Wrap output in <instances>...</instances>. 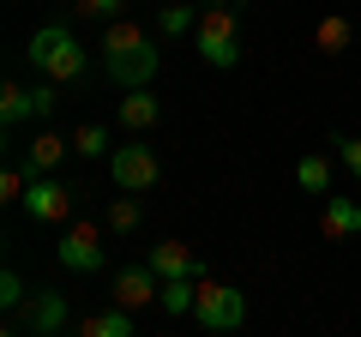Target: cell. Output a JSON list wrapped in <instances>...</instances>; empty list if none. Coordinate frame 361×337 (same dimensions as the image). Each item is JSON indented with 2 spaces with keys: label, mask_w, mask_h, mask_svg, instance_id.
I'll return each mask as SVG.
<instances>
[{
  "label": "cell",
  "mask_w": 361,
  "mask_h": 337,
  "mask_svg": "<svg viewBox=\"0 0 361 337\" xmlns=\"http://www.w3.org/2000/svg\"><path fill=\"white\" fill-rule=\"evenodd\" d=\"M103 61H109V78H115L121 91H145L157 78V37L151 30H139V25H121V18H109V30H103Z\"/></svg>",
  "instance_id": "6da1fadb"
},
{
  "label": "cell",
  "mask_w": 361,
  "mask_h": 337,
  "mask_svg": "<svg viewBox=\"0 0 361 337\" xmlns=\"http://www.w3.org/2000/svg\"><path fill=\"white\" fill-rule=\"evenodd\" d=\"M235 13H241V0H211L205 13H199V30H193L199 61L217 66V73L241 66V30H235Z\"/></svg>",
  "instance_id": "7a4b0ae2"
},
{
  "label": "cell",
  "mask_w": 361,
  "mask_h": 337,
  "mask_svg": "<svg viewBox=\"0 0 361 337\" xmlns=\"http://www.w3.org/2000/svg\"><path fill=\"white\" fill-rule=\"evenodd\" d=\"M25 61L37 66V73H49L54 85H78V78H85V42H78L66 25H42L37 37H30Z\"/></svg>",
  "instance_id": "3957f363"
},
{
  "label": "cell",
  "mask_w": 361,
  "mask_h": 337,
  "mask_svg": "<svg viewBox=\"0 0 361 337\" xmlns=\"http://www.w3.org/2000/svg\"><path fill=\"white\" fill-rule=\"evenodd\" d=\"M193 319H199V331L229 337V331H241V325H247V295H241V289H229V283L199 277V307H193Z\"/></svg>",
  "instance_id": "277c9868"
},
{
  "label": "cell",
  "mask_w": 361,
  "mask_h": 337,
  "mask_svg": "<svg viewBox=\"0 0 361 337\" xmlns=\"http://www.w3.org/2000/svg\"><path fill=\"white\" fill-rule=\"evenodd\" d=\"M109 181L121 187V193H151L157 181H163V163H157V151L151 145H115L109 151Z\"/></svg>",
  "instance_id": "5b68a950"
},
{
  "label": "cell",
  "mask_w": 361,
  "mask_h": 337,
  "mask_svg": "<svg viewBox=\"0 0 361 337\" xmlns=\"http://www.w3.org/2000/svg\"><path fill=\"white\" fill-rule=\"evenodd\" d=\"M25 217H37V223H66L73 217V187L61 181V175H30V187H25Z\"/></svg>",
  "instance_id": "8992f818"
},
{
  "label": "cell",
  "mask_w": 361,
  "mask_h": 337,
  "mask_svg": "<svg viewBox=\"0 0 361 337\" xmlns=\"http://www.w3.org/2000/svg\"><path fill=\"white\" fill-rule=\"evenodd\" d=\"M54 259L66 265V271H103V229L97 223H73V229L61 235V247H54Z\"/></svg>",
  "instance_id": "52a82bcc"
},
{
  "label": "cell",
  "mask_w": 361,
  "mask_h": 337,
  "mask_svg": "<svg viewBox=\"0 0 361 337\" xmlns=\"http://www.w3.org/2000/svg\"><path fill=\"white\" fill-rule=\"evenodd\" d=\"M115 307H127V313H139V307H151V301H163V277L151 271V265H127V271H115Z\"/></svg>",
  "instance_id": "ba28073f"
},
{
  "label": "cell",
  "mask_w": 361,
  "mask_h": 337,
  "mask_svg": "<svg viewBox=\"0 0 361 337\" xmlns=\"http://www.w3.org/2000/svg\"><path fill=\"white\" fill-rule=\"evenodd\" d=\"M66 319H73V313H66V295H61V289H37V295L25 301V325H30L37 337H61Z\"/></svg>",
  "instance_id": "9c48e42d"
},
{
  "label": "cell",
  "mask_w": 361,
  "mask_h": 337,
  "mask_svg": "<svg viewBox=\"0 0 361 337\" xmlns=\"http://www.w3.org/2000/svg\"><path fill=\"white\" fill-rule=\"evenodd\" d=\"M145 265H151L163 283H175V277H199V253H193L187 241H151Z\"/></svg>",
  "instance_id": "30bf717a"
},
{
  "label": "cell",
  "mask_w": 361,
  "mask_h": 337,
  "mask_svg": "<svg viewBox=\"0 0 361 337\" xmlns=\"http://www.w3.org/2000/svg\"><path fill=\"white\" fill-rule=\"evenodd\" d=\"M319 235H325V241H355V235H361V205L349 193H331L325 211H319Z\"/></svg>",
  "instance_id": "8fae6325"
},
{
  "label": "cell",
  "mask_w": 361,
  "mask_h": 337,
  "mask_svg": "<svg viewBox=\"0 0 361 337\" xmlns=\"http://www.w3.org/2000/svg\"><path fill=\"white\" fill-rule=\"evenodd\" d=\"M115 115H121V127H127V133H151L157 121H163V103H157L151 91H127Z\"/></svg>",
  "instance_id": "7c38bea8"
},
{
  "label": "cell",
  "mask_w": 361,
  "mask_h": 337,
  "mask_svg": "<svg viewBox=\"0 0 361 337\" xmlns=\"http://www.w3.org/2000/svg\"><path fill=\"white\" fill-rule=\"evenodd\" d=\"M66 145L73 139H61V133H37V139L25 145V168L30 175H54V163L66 157Z\"/></svg>",
  "instance_id": "4fadbf2b"
},
{
  "label": "cell",
  "mask_w": 361,
  "mask_h": 337,
  "mask_svg": "<svg viewBox=\"0 0 361 337\" xmlns=\"http://www.w3.org/2000/svg\"><path fill=\"white\" fill-rule=\"evenodd\" d=\"M73 337H133V313L127 307H109V313H85L73 325Z\"/></svg>",
  "instance_id": "5bb4252c"
},
{
  "label": "cell",
  "mask_w": 361,
  "mask_h": 337,
  "mask_svg": "<svg viewBox=\"0 0 361 337\" xmlns=\"http://www.w3.org/2000/svg\"><path fill=\"white\" fill-rule=\"evenodd\" d=\"M349 37H355V25H349L343 13H325L319 25H313V49H325V54H343Z\"/></svg>",
  "instance_id": "9a60e30c"
},
{
  "label": "cell",
  "mask_w": 361,
  "mask_h": 337,
  "mask_svg": "<svg viewBox=\"0 0 361 337\" xmlns=\"http://www.w3.org/2000/svg\"><path fill=\"white\" fill-rule=\"evenodd\" d=\"M30 115H37L30 91H25V85H6V91H0V127H6V133H18Z\"/></svg>",
  "instance_id": "2e32d148"
},
{
  "label": "cell",
  "mask_w": 361,
  "mask_h": 337,
  "mask_svg": "<svg viewBox=\"0 0 361 337\" xmlns=\"http://www.w3.org/2000/svg\"><path fill=\"white\" fill-rule=\"evenodd\" d=\"M157 307L169 313V319H180V313L199 307V277H175V283H163V301Z\"/></svg>",
  "instance_id": "e0dca14e"
},
{
  "label": "cell",
  "mask_w": 361,
  "mask_h": 337,
  "mask_svg": "<svg viewBox=\"0 0 361 337\" xmlns=\"http://www.w3.org/2000/svg\"><path fill=\"white\" fill-rule=\"evenodd\" d=\"M295 181L307 187V193H331V157H325V151H307V157L295 163Z\"/></svg>",
  "instance_id": "ac0fdd59"
},
{
  "label": "cell",
  "mask_w": 361,
  "mask_h": 337,
  "mask_svg": "<svg viewBox=\"0 0 361 337\" xmlns=\"http://www.w3.org/2000/svg\"><path fill=\"white\" fill-rule=\"evenodd\" d=\"M139 223H145V205H139L133 193H121L115 205H109V235H133Z\"/></svg>",
  "instance_id": "d6986e66"
},
{
  "label": "cell",
  "mask_w": 361,
  "mask_h": 337,
  "mask_svg": "<svg viewBox=\"0 0 361 337\" xmlns=\"http://www.w3.org/2000/svg\"><path fill=\"white\" fill-rule=\"evenodd\" d=\"M157 30H163V37H193L199 13H193V6H163V13H157Z\"/></svg>",
  "instance_id": "ffe728a7"
},
{
  "label": "cell",
  "mask_w": 361,
  "mask_h": 337,
  "mask_svg": "<svg viewBox=\"0 0 361 337\" xmlns=\"http://www.w3.org/2000/svg\"><path fill=\"white\" fill-rule=\"evenodd\" d=\"M25 301H30L25 277H18L13 265H6V271H0V307H6V313H25Z\"/></svg>",
  "instance_id": "44dd1931"
},
{
  "label": "cell",
  "mask_w": 361,
  "mask_h": 337,
  "mask_svg": "<svg viewBox=\"0 0 361 337\" xmlns=\"http://www.w3.org/2000/svg\"><path fill=\"white\" fill-rule=\"evenodd\" d=\"M73 151H78V157H103V151H109V133H103V127H78V133H73Z\"/></svg>",
  "instance_id": "7402d4cb"
},
{
  "label": "cell",
  "mask_w": 361,
  "mask_h": 337,
  "mask_svg": "<svg viewBox=\"0 0 361 337\" xmlns=\"http://www.w3.org/2000/svg\"><path fill=\"white\" fill-rule=\"evenodd\" d=\"M30 103H37V121H49L54 109H61V85H54V78H49V85H37V91H30Z\"/></svg>",
  "instance_id": "603a6c76"
},
{
  "label": "cell",
  "mask_w": 361,
  "mask_h": 337,
  "mask_svg": "<svg viewBox=\"0 0 361 337\" xmlns=\"http://www.w3.org/2000/svg\"><path fill=\"white\" fill-rule=\"evenodd\" d=\"M331 145H337V157H343V168L361 181V133H355V139H331Z\"/></svg>",
  "instance_id": "cb8c5ba5"
},
{
  "label": "cell",
  "mask_w": 361,
  "mask_h": 337,
  "mask_svg": "<svg viewBox=\"0 0 361 337\" xmlns=\"http://www.w3.org/2000/svg\"><path fill=\"white\" fill-rule=\"evenodd\" d=\"M25 187H30V168H6L0 175V199H25Z\"/></svg>",
  "instance_id": "d4e9b609"
},
{
  "label": "cell",
  "mask_w": 361,
  "mask_h": 337,
  "mask_svg": "<svg viewBox=\"0 0 361 337\" xmlns=\"http://www.w3.org/2000/svg\"><path fill=\"white\" fill-rule=\"evenodd\" d=\"M73 6H78L85 18H115V13H121V0H73Z\"/></svg>",
  "instance_id": "484cf974"
},
{
  "label": "cell",
  "mask_w": 361,
  "mask_h": 337,
  "mask_svg": "<svg viewBox=\"0 0 361 337\" xmlns=\"http://www.w3.org/2000/svg\"><path fill=\"white\" fill-rule=\"evenodd\" d=\"M0 337H18V331H13V325H6V331H0Z\"/></svg>",
  "instance_id": "4316f807"
}]
</instances>
